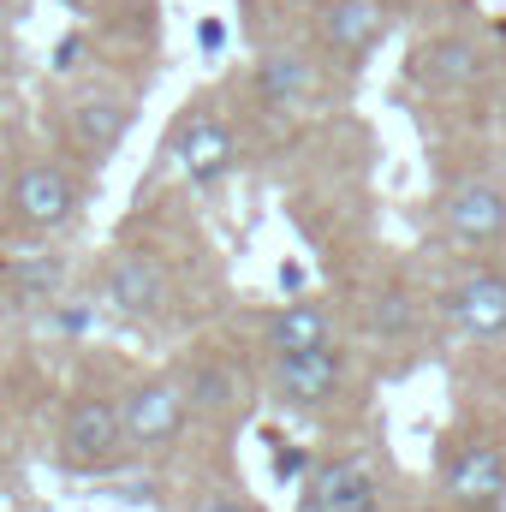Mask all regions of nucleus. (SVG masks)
<instances>
[{
    "label": "nucleus",
    "mask_w": 506,
    "mask_h": 512,
    "mask_svg": "<svg viewBox=\"0 0 506 512\" xmlns=\"http://www.w3.org/2000/svg\"><path fill=\"white\" fill-rule=\"evenodd\" d=\"M54 465L72 477H114L126 471V423H120V399L108 393H72L54 429Z\"/></svg>",
    "instance_id": "nucleus-1"
},
{
    "label": "nucleus",
    "mask_w": 506,
    "mask_h": 512,
    "mask_svg": "<svg viewBox=\"0 0 506 512\" xmlns=\"http://www.w3.org/2000/svg\"><path fill=\"white\" fill-rule=\"evenodd\" d=\"M120 423H126V453L131 459H155L173 453L191 429V393L179 370H155L143 382H131L120 393Z\"/></svg>",
    "instance_id": "nucleus-2"
},
{
    "label": "nucleus",
    "mask_w": 506,
    "mask_h": 512,
    "mask_svg": "<svg viewBox=\"0 0 506 512\" xmlns=\"http://www.w3.org/2000/svg\"><path fill=\"white\" fill-rule=\"evenodd\" d=\"M441 495L459 512H506V441L501 435H453L435 465Z\"/></svg>",
    "instance_id": "nucleus-3"
},
{
    "label": "nucleus",
    "mask_w": 506,
    "mask_h": 512,
    "mask_svg": "<svg viewBox=\"0 0 506 512\" xmlns=\"http://www.w3.org/2000/svg\"><path fill=\"white\" fill-rule=\"evenodd\" d=\"M161 161H167L191 191H215V185H227V179L239 173V137H233V126H227L215 108H185V114L173 120V131H167Z\"/></svg>",
    "instance_id": "nucleus-4"
},
{
    "label": "nucleus",
    "mask_w": 506,
    "mask_h": 512,
    "mask_svg": "<svg viewBox=\"0 0 506 512\" xmlns=\"http://www.w3.org/2000/svg\"><path fill=\"white\" fill-rule=\"evenodd\" d=\"M6 209H12V227L30 233V239H54L78 221L84 209V185L72 167L60 161H24L12 173V191H6Z\"/></svg>",
    "instance_id": "nucleus-5"
},
{
    "label": "nucleus",
    "mask_w": 506,
    "mask_h": 512,
    "mask_svg": "<svg viewBox=\"0 0 506 512\" xmlns=\"http://www.w3.org/2000/svg\"><path fill=\"white\" fill-rule=\"evenodd\" d=\"M352 382V364L340 346L328 352H292V358H268V399L280 411H298V417H316L328 411Z\"/></svg>",
    "instance_id": "nucleus-6"
},
{
    "label": "nucleus",
    "mask_w": 506,
    "mask_h": 512,
    "mask_svg": "<svg viewBox=\"0 0 506 512\" xmlns=\"http://www.w3.org/2000/svg\"><path fill=\"white\" fill-rule=\"evenodd\" d=\"M441 310L447 322L477 340V346H495L506 340V268L501 262H471L447 292H441Z\"/></svg>",
    "instance_id": "nucleus-7"
},
{
    "label": "nucleus",
    "mask_w": 506,
    "mask_h": 512,
    "mask_svg": "<svg viewBox=\"0 0 506 512\" xmlns=\"http://www.w3.org/2000/svg\"><path fill=\"white\" fill-rule=\"evenodd\" d=\"M441 227L453 245L477 256L506 251V185L501 179H465L441 197Z\"/></svg>",
    "instance_id": "nucleus-8"
},
{
    "label": "nucleus",
    "mask_w": 506,
    "mask_h": 512,
    "mask_svg": "<svg viewBox=\"0 0 506 512\" xmlns=\"http://www.w3.org/2000/svg\"><path fill=\"white\" fill-rule=\"evenodd\" d=\"M298 512H381V477L352 453L316 459L298 483Z\"/></svg>",
    "instance_id": "nucleus-9"
},
{
    "label": "nucleus",
    "mask_w": 506,
    "mask_h": 512,
    "mask_svg": "<svg viewBox=\"0 0 506 512\" xmlns=\"http://www.w3.org/2000/svg\"><path fill=\"white\" fill-rule=\"evenodd\" d=\"M102 304L120 322H155L167 310V268L149 251H120L102 268Z\"/></svg>",
    "instance_id": "nucleus-10"
},
{
    "label": "nucleus",
    "mask_w": 506,
    "mask_h": 512,
    "mask_svg": "<svg viewBox=\"0 0 506 512\" xmlns=\"http://www.w3.org/2000/svg\"><path fill=\"white\" fill-rule=\"evenodd\" d=\"M262 346L268 358H292V352H328L340 346V316L316 298H292L262 322Z\"/></svg>",
    "instance_id": "nucleus-11"
},
{
    "label": "nucleus",
    "mask_w": 506,
    "mask_h": 512,
    "mask_svg": "<svg viewBox=\"0 0 506 512\" xmlns=\"http://www.w3.org/2000/svg\"><path fill=\"white\" fill-rule=\"evenodd\" d=\"M381 36H387V0H328L322 6V42L334 60H346V66L370 60Z\"/></svg>",
    "instance_id": "nucleus-12"
},
{
    "label": "nucleus",
    "mask_w": 506,
    "mask_h": 512,
    "mask_svg": "<svg viewBox=\"0 0 506 512\" xmlns=\"http://www.w3.org/2000/svg\"><path fill=\"white\" fill-rule=\"evenodd\" d=\"M191 393V423H245V382L221 358H197L179 370Z\"/></svg>",
    "instance_id": "nucleus-13"
},
{
    "label": "nucleus",
    "mask_w": 506,
    "mask_h": 512,
    "mask_svg": "<svg viewBox=\"0 0 506 512\" xmlns=\"http://www.w3.org/2000/svg\"><path fill=\"white\" fill-rule=\"evenodd\" d=\"M126 131H131V102H120V96H84L66 120V137L84 161H108L126 143Z\"/></svg>",
    "instance_id": "nucleus-14"
},
{
    "label": "nucleus",
    "mask_w": 506,
    "mask_h": 512,
    "mask_svg": "<svg viewBox=\"0 0 506 512\" xmlns=\"http://www.w3.org/2000/svg\"><path fill=\"white\" fill-rule=\"evenodd\" d=\"M477 66H483L477 42H465V36H435L411 54V78L429 84V90H465L477 78Z\"/></svg>",
    "instance_id": "nucleus-15"
},
{
    "label": "nucleus",
    "mask_w": 506,
    "mask_h": 512,
    "mask_svg": "<svg viewBox=\"0 0 506 512\" xmlns=\"http://www.w3.org/2000/svg\"><path fill=\"white\" fill-rule=\"evenodd\" d=\"M310 66L298 60V54H262L256 60V96H262V108L268 114H298L304 102H310Z\"/></svg>",
    "instance_id": "nucleus-16"
},
{
    "label": "nucleus",
    "mask_w": 506,
    "mask_h": 512,
    "mask_svg": "<svg viewBox=\"0 0 506 512\" xmlns=\"http://www.w3.org/2000/svg\"><path fill=\"white\" fill-rule=\"evenodd\" d=\"M179 512H262V507H256V495H245V489L227 483V489H203V495H191Z\"/></svg>",
    "instance_id": "nucleus-17"
},
{
    "label": "nucleus",
    "mask_w": 506,
    "mask_h": 512,
    "mask_svg": "<svg viewBox=\"0 0 506 512\" xmlns=\"http://www.w3.org/2000/svg\"><path fill=\"white\" fill-rule=\"evenodd\" d=\"M370 322H376V334H405V328H411V298H405V292H381L376 310H370Z\"/></svg>",
    "instance_id": "nucleus-18"
},
{
    "label": "nucleus",
    "mask_w": 506,
    "mask_h": 512,
    "mask_svg": "<svg viewBox=\"0 0 506 512\" xmlns=\"http://www.w3.org/2000/svg\"><path fill=\"white\" fill-rule=\"evenodd\" d=\"M72 6H96V0H72Z\"/></svg>",
    "instance_id": "nucleus-19"
}]
</instances>
